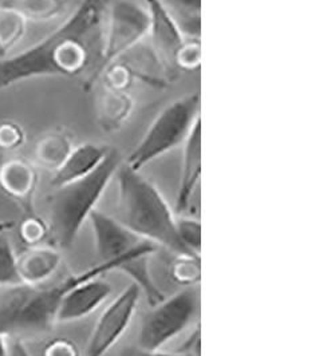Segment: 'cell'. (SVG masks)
<instances>
[{
  "label": "cell",
  "mask_w": 335,
  "mask_h": 356,
  "mask_svg": "<svg viewBox=\"0 0 335 356\" xmlns=\"http://www.w3.org/2000/svg\"><path fill=\"white\" fill-rule=\"evenodd\" d=\"M107 0H79L52 34L22 53L0 59V92L22 82L43 78H75L95 72L104 40Z\"/></svg>",
  "instance_id": "1"
},
{
  "label": "cell",
  "mask_w": 335,
  "mask_h": 356,
  "mask_svg": "<svg viewBox=\"0 0 335 356\" xmlns=\"http://www.w3.org/2000/svg\"><path fill=\"white\" fill-rule=\"evenodd\" d=\"M118 182L117 217L123 225L176 253L178 257H198L181 243L176 229V217L157 186L139 170L123 162L116 173Z\"/></svg>",
  "instance_id": "2"
},
{
  "label": "cell",
  "mask_w": 335,
  "mask_h": 356,
  "mask_svg": "<svg viewBox=\"0 0 335 356\" xmlns=\"http://www.w3.org/2000/svg\"><path fill=\"white\" fill-rule=\"evenodd\" d=\"M106 272L107 266L98 263L52 286L22 284L0 288V335L18 338L22 334L50 331L63 295L79 282L100 277Z\"/></svg>",
  "instance_id": "3"
},
{
  "label": "cell",
  "mask_w": 335,
  "mask_h": 356,
  "mask_svg": "<svg viewBox=\"0 0 335 356\" xmlns=\"http://www.w3.org/2000/svg\"><path fill=\"white\" fill-rule=\"evenodd\" d=\"M123 163L117 149L110 147L105 160L86 177L55 188L50 198V225L54 243L59 250L74 244L90 213L104 196L109 184Z\"/></svg>",
  "instance_id": "4"
},
{
  "label": "cell",
  "mask_w": 335,
  "mask_h": 356,
  "mask_svg": "<svg viewBox=\"0 0 335 356\" xmlns=\"http://www.w3.org/2000/svg\"><path fill=\"white\" fill-rule=\"evenodd\" d=\"M88 220L100 263H107L113 270L126 273L145 293L150 307L162 302L165 296L149 270V256L157 250V245L98 209L90 213Z\"/></svg>",
  "instance_id": "5"
},
{
  "label": "cell",
  "mask_w": 335,
  "mask_h": 356,
  "mask_svg": "<svg viewBox=\"0 0 335 356\" xmlns=\"http://www.w3.org/2000/svg\"><path fill=\"white\" fill-rule=\"evenodd\" d=\"M200 110L201 95L198 91L172 101L159 111L125 163L140 172L148 163L182 146L200 120Z\"/></svg>",
  "instance_id": "6"
},
{
  "label": "cell",
  "mask_w": 335,
  "mask_h": 356,
  "mask_svg": "<svg viewBox=\"0 0 335 356\" xmlns=\"http://www.w3.org/2000/svg\"><path fill=\"white\" fill-rule=\"evenodd\" d=\"M149 11L141 0H107L104 40L95 72L84 83L85 91L94 89L106 69L139 46L148 36Z\"/></svg>",
  "instance_id": "7"
},
{
  "label": "cell",
  "mask_w": 335,
  "mask_h": 356,
  "mask_svg": "<svg viewBox=\"0 0 335 356\" xmlns=\"http://www.w3.org/2000/svg\"><path fill=\"white\" fill-rule=\"evenodd\" d=\"M150 308L142 321L139 347L157 351L198 319L201 309L200 286L188 285Z\"/></svg>",
  "instance_id": "8"
},
{
  "label": "cell",
  "mask_w": 335,
  "mask_h": 356,
  "mask_svg": "<svg viewBox=\"0 0 335 356\" xmlns=\"http://www.w3.org/2000/svg\"><path fill=\"white\" fill-rule=\"evenodd\" d=\"M140 296L141 289L132 283L106 307L91 332L86 356H105L111 350L133 321Z\"/></svg>",
  "instance_id": "9"
},
{
  "label": "cell",
  "mask_w": 335,
  "mask_h": 356,
  "mask_svg": "<svg viewBox=\"0 0 335 356\" xmlns=\"http://www.w3.org/2000/svg\"><path fill=\"white\" fill-rule=\"evenodd\" d=\"M145 4L150 17L149 31L145 40L149 42L148 44L166 66L177 72L175 56L187 39L182 35L176 20L159 0H145Z\"/></svg>",
  "instance_id": "10"
},
{
  "label": "cell",
  "mask_w": 335,
  "mask_h": 356,
  "mask_svg": "<svg viewBox=\"0 0 335 356\" xmlns=\"http://www.w3.org/2000/svg\"><path fill=\"white\" fill-rule=\"evenodd\" d=\"M111 293V285L100 277L82 280L70 288L58 305L55 324H65L88 318Z\"/></svg>",
  "instance_id": "11"
},
{
  "label": "cell",
  "mask_w": 335,
  "mask_h": 356,
  "mask_svg": "<svg viewBox=\"0 0 335 356\" xmlns=\"http://www.w3.org/2000/svg\"><path fill=\"white\" fill-rule=\"evenodd\" d=\"M201 176V120L194 124V129L182 143V165L176 198V211L184 213L192 201L198 188Z\"/></svg>",
  "instance_id": "12"
},
{
  "label": "cell",
  "mask_w": 335,
  "mask_h": 356,
  "mask_svg": "<svg viewBox=\"0 0 335 356\" xmlns=\"http://www.w3.org/2000/svg\"><path fill=\"white\" fill-rule=\"evenodd\" d=\"M110 147L100 143H81L74 146L69 157L54 172L52 185L63 186L77 179L86 177L105 160Z\"/></svg>",
  "instance_id": "13"
},
{
  "label": "cell",
  "mask_w": 335,
  "mask_h": 356,
  "mask_svg": "<svg viewBox=\"0 0 335 356\" xmlns=\"http://www.w3.org/2000/svg\"><path fill=\"white\" fill-rule=\"evenodd\" d=\"M134 111V98L127 90L102 88L97 98V124L107 133L120 131Z\"/></svg>",
  "instance_id": "14"
},
{
  "label": "cell",
  "mask_w": 335,
  "mask_h": 356,
  "mask_svg": "<svg viewBox=\"0 0 335 356\" xmlns=\"http://www.w3.org/2000/svg\"><path fill=\"white\" fill-rule=\"evenodd\" d=\"M61 264L59 250L36 245L18 256L19 277L23 284H45L56 273Z\"/></svg>",
  "instance_id": "15"
},
{
  "label": "cell",
  "mask_w": 335,
  "mask_h": 356,
  "mask_svg": "<svg viewBox=\"0 0 335 356\" xmlns=\"http://www.w3.org/2000/svg\"><path fill=\"white\" fill-rule=\"evenodd\" d=\"M38 185V172L29 161L13 159L0 166V189L22 204H30Z\"/></svg>",
  "instance_id": "16"
},
{
  "label": "cell",
  "mask_w": 335,
  "mask_h": 356,
  "mask_svg": "<svg viewBox=\"0 0 335 356\" xmlns=\"http://www.w3.org/2000/svg\"><path fill=\"white\" fill-rule=\"evenodd\" d=\"M74 147L70 133L66 129H55L40 137L34 147L38 166L55 172L69 157Z\"/></svg>",
  "instance_id": "17"
},
{
  "label": "cell",
  "mask_w": 335,
  "mask_h": 356,
  "mask_svg": "<svg viewBox=\"0 0 335 356\" xmlns=\"http://www.w3.org/2000/svg\"><path fill=\"white\" fill-rule=\"evenodd\" d=\"M0 6L15 11L27 23H47L68 13L69 0H1Z\"/></svg>",
  "instance_id": "18"
},
{
  "label": "cell",
  "mask_w": 335,
  "mask_h": 356,
  "mask_svg": "<svg viewBox=\"0 0 335 356\" xmlns=\"http://www.w3.org/2000/svg\"><path fill=\"white\" fill-rule=\"evenodd\" d=\"M176 20L185 39L200 40L201 0H159Z\"/></svg>",
  "instance_id": "19"
},
{
  "label": "cell",
  "mask_w": 335,
  "mask_h": 356,
  "mask_svg": "<svg viewBox=\"0 0 335 356\" xmlns=\"http://www.w3.org/2000/svg\"><path fill=\"white\" fill-rule=\"evenodd\" d=\"M27 31V22L13 10L0 6V59L8 56Z\"/></svg>",
  "instance_id": "20"
},
{
  "label": "cell",
  "mask_w": 335,
  "mask_h": 356,
  "mask_svg": "<svg viewBox=\"0 0 335 356\" xmlns=\"http://www.w3.org/2000/svg\"><path fill=\"white\" fill-rule=\"evenodd\" d=\"M6 233L0 232V288L23 284L19 277L18 254Z\"/></svg>",
  "instance_id": "21"
},
{
  "label": "cell",
  "mask_w": 335,
  "mask_h": 356,
  "mask_svg": "<svg viewBox=\"0 0 335 356\" xmlns=\"http://www.w3.org/2000/svg\"><path fill=\"white\" fill-rule=\"evenodd\" d=\"M177 234L181 243L194 256L200 257L201 252V222L192 217H176Z\"/></svg>",
  "instance_id": "22"
},
{
  "label": "cell",
  "mask_w": 335,
  "mask_h": 356,
  "mask_svg": "<svg viewBox=\"0 0 335 356\" xmlns=\"http://www.w3.org/2000/svg\"><path fill=\"white\" fill-rule=\"evenodd\" d=\"M201 65V43L200 40L187 39L175 56L177 70L194 72Z\"/></svg>",
  "instance_id": "23"
},
{
  "label": "cell",
  "mask_w": 335,
  "mask_h": 356,
  "mask_svg": "<svg viewBox=\"0 0 335 356\" xmlns=\"http://www.w3.org/2000/svg\"><path fill=\"white\" fill-rule=\"evenodd\" d=\"M26 141L22 126L13 121L0 122V150H17Z\"/></svg>",
  "instance_id": "24"
},
{
  "label": "cell",
  "mask_w": 335,
  "mask_h": 356,
  "mask_svg": "<svg viewBox=\"0 0 335 356\" xmlns=\"http://www.w3.org/2000/svg\"><path fill=\"white\" fill-rule=\"evenodd\" d=\"M47 231L49 229L45 225V222L36 216L27 217L24 221H22V224L19 227V234H20L22 240L30 247L38 245L46 237Z\"/></svg>",
  "instance_id": "25"
},
{
  "label": "cell",
  "mask_w": 335,
  "mask_h": 356,
  "mask_svg": "<svg viewBox=\"0 0 335 356\" xmlns=\"http://www.w3.org/2000/svg\"><path fill=\"white\" fill-rule=\"evenodd\" d=\"M181 260L173 268L177 282L188 285L197 284L200 280V257H180Z\"/></svg>",
  "instance_id": "26"
},
{
  "label": "cell",
  "mask_w": 335,
  "mask_h": 356,
  "mask_svg": "<svg viewBox=\"0 0 335 356\" xmlns=\"http://www.w3.org/2000/svg\"><path fill=\"white\" fill-rule=\"evenodd\" d=\"M43 356H79L74 343L69 340L58 339L52 341L46 348Z\"/></svg>",
  "instance_id": "27"
},
{
  "label": "cell",
  "mask_w": 335,
  "mask_h": 356,
  "mask_svg": "<svg viewBox=\"0 0 335 356\" xmlns=\"http://www.w3.org/2000/svg\"><path fill=\"white\" fill-rule=\"evenodd\" d=\"M121 356H192L189 354H184V353H178V354H169V353H162V351H150V350H145L139 346L136 347H127L121 353Z\"/></svg>",
  "instance_id": "28"
},
{
  "label": "cell",
  "mask_w": 335,
  "mask_h": 356,
  "mask_svg": "<svg viewBox=\"0 0 335 356\" xmlns=\"http://www.w3.org/2000/svg\"><path fill=\"white\" fill-rule=\"evenodd\" d=\"M10 347H11V355L10 356H34L29 351V348L26 347V344L20 338H11Z\"/></svg>",
  "instance_id": "29"
},
{
  "label": "cell",
  "mask_w": 335,
  "mask_h": 356,
  "mask_svg": "<svg viewBox=\"0 0 335 356\" xmlns=\"http://www.w3.org/2000/svg\"><path fill=\"white\" fill-rule=\"evenodd\" d=\"M10 337L0 335V356L11 355V347H10Z\"/></svg>",
  "instance_id": "30"
}]
</instances>
